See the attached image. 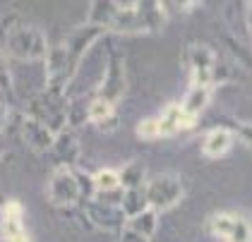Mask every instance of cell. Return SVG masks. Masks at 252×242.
<instances>
[{"label":"cell","mask_w":252,"mask_h":242,"mask_svg":"<svg viewBox=\"0 0 252 242\" xmlns=\"http://www.w3.org/2000/svg\"><path fill=\"white\" fill-rule=\"evenodd\" d=\"M144 194H147V204L152 211H166V209H173L185 189H183V182L175 178V175H156L152 180H147L144 185Z\"/></svg>","instance_id":"3957f363"},{"label":"cell","mask_w":252,"mask_h":242,"mask_svg":"<svg viewBox=\"0 0 252 242\" xmlns=\"http://www.w3.org/2000/svg\"><path fill=\"white\" fill-rule=\"evenodd\" d=\"M92 185H94V194H106V192L120 189L118 170H113V168H101V170H96L92 175Z\"/></svg>","instance_id":"44dd1931"},{"label":"cell","mask_w":252,"mask_h":242,"mask_svg":"<svg viewBox=\"0 0 252 242\" xmlns=\"http://www.w3.org/2000/svg\"><path fill=\"white\" fill-rule=\"evenodd\" d=\"M0 238H2V213H0Z\"/></svg>","instance_id":"4dcf8cb0"},{"label":"cell","mask_w":252,"mask_h":242,"mask_svg":"<svg viewBox=\"0 0 252 242\" xmlns=\"http://www.w3.org/2000/svg\"><path fill=\"white\" fill-rule=\"evenodd\" d=\"M118 12V2H108V0H96V2H92L89 5V19H87V24H92V27H98V29H108L111 27V22L116 17Z\"/></svg>","instance_id":"e0dca14e"},{"label":"cell","mask_w":252,"mask_h":242,"mask_svg":"<svg viewBox=\"0 0 252 242\" xmlns=\"http://www.w3.org/2000/svg\"><path fill=\"white\" fill-rule=\"evenodd\" d=\"M137 137L144 139V142L158 139V137H161V134H158V120H156V118H144V120L137 125Z\"/></svg>","instance_id":"cb8c5ba5"},{"label":"cell","mask_w":252,"mask_h":242,"mask_svg":"<svg viewBox=\"0 0 252 242\" xmlns=\"http://www.w3.org/2000/svg\"><path fill=\"white\" fill-rule=\"evenodd\" d=\"M233 147V132L226 127H214L207 137H204V144H202V153L207 158H221L226 156Z\"/></svg>","instance_id":"5bb4252c"},{"label":"cell","mask_w":252,"mask_h":242,"mask_svg":"<svg viewBox=\"0 0 252 242\" xmlns=\"http://www.w3.org/2000/svg\"><path fill=\"white\" fill-rule=\"evenodd\" d=\"M32 120L41 122L46 130H51L53 134L65 130L67 125V106H65V96L63 93H53V91H43L39 93L32 106H29V115Z\"/></svg>","instance_id":"7a4b0ae2"},{"label":"cell","mask_w":252,"mask_h":242,"mask_svg":"<svg viewBox=\"0 0 252 242\" xmlns=\"http://www.w3.org/2000/svg\"><path fill=\"white\" fill-rule=\"evenodd\" d=\"M2 242H32V240H29V235H27V230H24V233H17V235L2 238Z\"/></svg>","instance_id":"f546056e"},{"label":"cell","mask_w":252,"mask_h":242,"mask_svg":"<svg viewBox=\"0 0 252 242\" xmlns=\"http://www.w3.org/2000/svg\"><path fill=\"white\" fill-rule=\"evenodd\" d=\"M226 242H252V225L248 218L243 216H235L233 218V228L228 233Z\"/></svg>","instance_id":"7402d4cb"},{"label":"cell","mask_w":252,"mask_h":242,"mask_svg":"<svg viewBox=\"0 0 252 242\" xmlns=\"http://www.w3.org/2000/svg\"><path fill=\"white\" fill-rule=\"evenodd\" d=\"M158 120V134L161 137H175V134H183V132L192 130L194 127V118H190L188 113L180 108V103H173L168 108H163L161 115H156Z\"/></svg>","instance_id":"9c48e42d"},{"label":"cell","mask_w":252,"mask_h":242,"mask_svg":"<svg viewBox=\"0 0 252 242\" xmlns=\"http://www.w3.org/2000/svg\"><path fill=\"white\" fill-rule=\"evenodd\" d=\"M22 139H24V144L32 151H51L56 134L51 130H46L36 120L24 118V122H22Z\"/></svg>","instance_id":"4fadbf2b"},{"label":"cell","mask_w":252,"mask_h":242,"mask_svg":"<svg viewBox=\"0 0 252 242\" xmlns=\"http://www.w3.org/2000/svg\"><path fill=\"white\" fill-rule=\"evenodd\" d=\"M156 223H158V213L152 211V209H147V211L137 213V216H132V218H127L125 228H130L132 233H137V235H142V238L149 240V238L156 233Z\"/></svg>","instance_id":"ffe728a7"},{"label":"cell","mask_w":252,"mask_h":242,"mask_svg":"<svg viewBox=\"0 0 252 242\" xmlns=\"http://www.w3.org/2000/svg\"><path fill=\"white\" fill-rule=\"evenodd\" d=\"M103 34V29H98V27H92V24H82V27H77L70 36H67V41L63 43V48H65V56H67V65H70V72H72V77H75V72H77L79 62H82V58L87 56V51L94 46L98 41V36Z\"/></svg>","instance_id":"8992f818"},{"label":"cell","mask_w":252,"mask_h":242,"mask_svg":"<svg viewBox=\"0 0 252 242\" xmlns=\"http://www.w3.org/2000/svg\"><path fill=\"white\" fill-rule=\"evenodd\" d=\"M216 60H219L216 53L204 43H192L190 48H185V65H188V72H190V84L214 87L212 75Z\"/></svg>","instance_id":"5b68a950"},{"label":"cell","mask_w":252,"mask_h":242,"mask_svg":"<svg viewBox=\"0 0 252 242\" xmlns=\"http://www.w3.org/2000/svg\"><path fill=\"white\" fill-rule=\"evenodd\" d=\"M209 101H212V87H202V84H190V89L185 93V98H183V103H180V108L188 113L190 118H199L202 111H207V106H209Z\"/></svg>","instance_id":"9a60e30c"},{"label":"cell","mask_w":252,"mask_h":242,"mask_svg":"<svg viewBox=\"0 0 252 242\" xmlns=\"http://www.w3.org/2000/svg\"><path fill=\"white\" fill-rule=\"evenodd\" d=\"M120 242H149V240L142 238V235H137V233H132L130 228H123L120 230Z\"/></svg>","instance_id":"4316f807"},{"label":"cell","mask_w":252,"mask_h":242,"mask_svg":"<svg viewBox=\"0 0 252 242\" xmlns=\"http://www.w3.org/2000/svg\"><path fill=\"white\" fill-rule=\"evenodd\" d=\"M243 19H245V29H248V34L252 36V2L245 5V15H243Z\"/></svg>","instance_id":"83f0119b"},{"label":"cell","mask_w":252,"mask_h":242,"mask_svg":"<svg viewBox=\"0 0 252 242\" xmlns=\"http://www.w3.org/2000/svg\"><path fill=\"white\" fill-rule=\"evenodd\" d=\"M108 29L116 34H144V24L139 17L137 2H118V12Z\"/></svg>","instance_id":"8fae6325"},{"label":"cell","mask_w":252,"mask_h":242,"mask_svg":"<svg viewBox=\"0 0 252 242\" xmlns=\"http://www.w3.org/2000/svg\"><path fill=\"white\" fill-rule=\"evenodd\" d=\"M51 153H53L58 168H75V163L79 158V139L75 137V132H70L67 127L63 132H58L56 139H53Z\"/></svg>","instance_id":"30bf717a"},{"label":"cell","mask_w":252,"mask_h":242,"mask_svg":"<svg viewBox=\"0 0 252 242\" xmlns=\"http://www.w3.org/2000/svg\"><path fill=\"white\" fill-rule=\"evenodd\" d=\"M87 120L101 132H113L118 127V113L116 106L103 101V98H92L87 106Z\"/></svg>","instance_id":"7c38bea8"},{"label":"cell","mask_w":252,"mask_h":242,"mask_svg":"<svg viewBox=\"0 0 252 242\" xmlns=\"http://www.w3.org/2000/svg\"><path fill=\"white\" fill-rule=\"evenodd\" d=\"M48 199L58 209L82 204V189H79L77 170L75 168H56L48 182Z\"/></svg>","instance_id":"277c9868"},{"label":"cell","mask_w":252,"mask_h":242,"mask_svg":"<svg viewBox=\"0 0 252 242\" xmlns=\"http://www.w3.org/2000/svg\"><path fill=\"white\" fill-rule=\"evenodd\" d=\"M125 87H127L125 60H123V56H111L108 65H106V72H103V79L98 84L96 98H103V101L116 106L118 101L123 98V93H125Z\"/></svg>","instance_id":"52a82bcc"},{"label":"cell","mask_w":252,"mask_h":242,"mask_svg":"<svg viewBox=\"0 0 252 242\" xmlns=\"http://www.w3.org/2000/svg\"><path fill=\"white\" fill-rule=\"evenodd\" d=\"M84 216L89 218V223L101 228V230H123L127 218L123 216L120 206H108L101 204L96 199L84 202Z\"/></svg>","instance_id":"ba28073f"},{"label":"cell","mask_w":252,"mask_h":242,"mask_svg":"<svg viewBox=\"0 0 252 242\" xmlns=\"http://www.w3.org/2000/svg\"><path fill=\"white\" fill-rule=\"evenodd\" d=\"M2 213V238L24 233V209L20 202H5L0 206Z\"/></svg>","instance_id":"2e32d148"},{"label":"cell","mask_w":252,"mask_h":242,"mask_svg":"<svg viewBox=\"0 0 252 242\" xmlns=\"http://www.w3.org/2000/svg\"><path fill=\"white\" fill-rule=\"evenodd\" d=\"M238 137H240V142L248 147V149H252V122H243V125H238Z\"/></svg>","instance_id":"484cf974"},{"label":"cell","mask_w":252,"mask_h":242,"mask_svg":"<svg viewBox=\"0 0 252 242\" xmlns=\"http://www.w3.org/2000/svg\"><path fill=\"white\" fill-rule=\"evenodd\" d=\"M118 178H120V189H137V187L147 185V170L139 161L123 166L118 170Z\"/></svg>","instance_id":"d6986e66"},{"label":"cell","mask_w":252,"mask_h":242,"mask_svg":"<svg viewBox=\"0 0 252 242\" xmlns=\"http://www.w3.org/2000/svg\"><path fill=\"white\" fill-rule=\"evenodd\" d=\"M147 194H144V187H137V189H123V199H120V211L125 218H132L137 213L147 211Z\"/></svg>","instance_id":"ac0fdd59"},{"label":"cell","mask_w":252,"mask_h":242,"mask_svg":"<svg viewBox=\"0 0 252 242\" xmlns=\"http://www.w3.org/2000/svg\"><path fill=\"white\" fill-rule=\"evenodd\" d=\"M7 120H10V111H7V106H5V103H0V132L5 130Z\"/></svg>","instance_id":"f1b7e54d"},{"label":"cell","mask_w":252,"mask_h":242,"mask_svg":"<svg viewBox=\"0 0 252 242\" xmlns=\"http://www.w3.org/2000/svg\"><path fill=\"white\" fill-rule=\"evenodd\" d=\"M233 213H214L212 218H209V228H212L214 235H219L221 240H226L228 238V233H231L233 228Z\"/></svg>","instance_id":"603a6c76"},{"label":"cell","mask_w":252,"mask_h":242,"mask_svg":"<svg viewBox=\"0 0 252 242\" xmlns=\"http://www.w3.org/2000/svg\"><path fill=\"white\" fill-rule=\"evenodd\" d=\"M12 89V75H10V67H7V60L0 51V91H10Z\"/></svg>","instance_id":"d4e9b609"},{"label":"cell","mask_w":252,"mask_h":242,"mask_svg":"<svg viewBox=\"0 0 252 242\" xmlns=\"http://www.w3.org/2000/svg\"><path fill=\"white\" fill-rule=\"evenodd\" d=\"M5 51L17 60H43L48 53V43L41 29L12 19V27L5 29Z\"/></svg>","instance_id":"6da1fadb"}]
</instances>
